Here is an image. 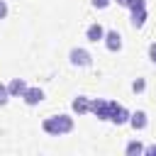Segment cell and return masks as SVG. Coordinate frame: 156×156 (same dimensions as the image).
<instances>
[{
    "instance_id": "obj_10",
    "label": "cell",
    "mask_w": 156,
    "mask_h": 156,
    "mask_svg": "<svg viewBox=\"0 0 156 156\" xmlns=\"http://www.w3.org/2000/svg\"><path fill=\"white\" fill-rule=\"evenodd\" d=\"M71 107H73V112H78V115H85V112H90V100H88L85 95H78V98L71 102Z\"/></svg>"
},
{
    "instance_id": "obj_14",
    "label": "cell",
    "mask_w": 156,
    "mask_h": 156,
    "mask_svg": "<svg viewBox=\"0 0 156 156\" xmlns=\"http://www.w3.org/2000/svg\"><path fill=\"white\" fill-rule=\"evenodd\" d=\"M127 7H129V10H144V7H146V2H144V0H129V2H127Z\"/></svg>"
},
{
    "instance_id": "obj_18",
    "label": "cell",
    "mask_w": 156,
    "mask_h": 156,
    "mask_svg": "<svg viewBox=\"0 0 156 156\" xmlns=\"http://www.w3.org/2000/svg\"><path fill=\"white\" fill-rule=\"evenodd\" d=\"M149 58L156 63V41H154V44H149Z\"/></svg>"
},
{
    "instance_id": "obj_4",
    "label": "cell",
    "mask_w": 156,
    "mask_h": 156,
    "mask_svg": "<svg viewBox=\"0 0 156 156\" xmlns=\"http://www.w3.org/2000/svg\"><path fill=\"white\" fill-rule=\"evenodd\" d=\"M110 122H112V124H127V122H129L127 107H122L119 102L112 100V105H110Z\"/></svg>"
},
{
    "instance_id": "obj_16",
    "label": "cell",
    "mask_w": 156,
    "mask_h": 156,
    "mask_svg": "<svg viewBox=\"0 0 156 156\" xmlns=\"http://www.w3.org/2000/svg\"><path fill=\"white\" fill-rule=\"evenodd\" d=\"M110 2H112V0H93V7H98V10H105Z\"/></svg>"
},
{
    "instance_id": "obj_2",
    "label": "cell",
    "mask_w": 156,
    "mask_h": 156,
    "mask_svg": "<svg viewBox=\"0 0 156 156\" xmlns=\"http://www.w3.org/2000/svg\"><path fill=\"white\" fill-rule=\"evenodd\" d=\"M68 61H71L73 66H90V63H93V56H90V51H88V49L76 46V49H71Z\"/></svg>"
},
{
    "instance_id": "obj_17",
    "label": "cell",
    "mask_w": 156,
    "mask_h": 156,
    "mask_svg": "<svg viewBox=\"0 0 156 156\" xmlns=\"http://www.w3.org/2000/svg\"><path fill=\"white\" fill-rule=\"evenodd\" d=\"M5 17H7V2L0 0V20H5Z\"/></svg>"
},
{
    "instance_id": "obj_11",
    "label": "cell",
    "mask_w": 156,
    "mask_h": 156,
    "mask_svg": "<svg viewBox=\"0 0 156 156\" xmlns=\"http://www.w3.org/2000/svg\"><path fill=\"white\" fill-rule=\"evenodd\" d=\"M144 22H146V7L144 10H132V27H144Z\"/></svg>"
},
{
    "instance_id": "obj_3",
    "label": "cell",
    "mask_w": 156,
    "mask_h": 156,
    "mask_svg": "<svg viewBox=\"0 0 156 156\" xmlns=\"http://www.w3.org/2000/svg\"><path fill=\"white\" fill-rule=\"evenodd\" d=\"M110 105H112V100L95 98V100H90V112L98 115V119H110Z\"/></svg>"
},
{
    "instance_id": "obj_7",
    "label": "cell",
    "mask_w": 156,
    "mask_h": 156,
    "mask_svg": "<svg viewBox=\"0 0 156 156\" xmlns=\"http://www.w3.org/2000/svg\"><path fill=\"white\" fill-rule=\"evenodd\" d=\"M22 100L32 107V105H39L41 100H44V90L41 88H27L24 93H22Z\"/></svg>"
},
{
    "instance_id": "obj_12",
    "label": "cell",
    "mask_w": 156,
    "mask_h": 156,
    "mask_svg": "<svg viewBox=\"0 0 156 156\" xmlns=\"http://www.w3.org/2000/svg\"><path fill=\"white\" fill-rule=\"evenodd\" d=\"M124 151H127V156H134V154H144V146H141L139 141H129Z\"/></svg>"
},
{
    "instance_id": "obj_8",
    "label": "cell",
    "mask_w": 156,
    "mask_h": 156,
    "mask_svg": "<svg viewBox=\"0 0 156 156\" xmlns=\"http://www.w3.org/2000/svg\"><path fill=\"white\" fill-rule=\"evenodd\" d=\"M24 90H27L24 78H12V80L7 83V93H10V98H22Z\"/></svg>"
},
{
    "instance_id": "obj_9",
    "label": "cell",
    "mask_w": 156,
    "mask_h": 156,
    "mask_svg": "<svg viewBox=\"0 0 156 156\" xmlns=\"http://www.w3.org/2000/svg\"><path fill=\"white\" fill-rule=\"evenodd\" d=\"M129 124H132L134 129H146V124H149V117H146V112H144V110L129 112Z\"/></svg>"
},
{
    "instance_id": "obj_5",
    "label": "cell",
    "mask_w": 156,
    "mask_h": 156,
    "mask_svg": "<svg viewBox=\"0 0 156 156\" xmlns=\"http://www.w3.org/2000/svg\"><path fill=\"white\" fill-rule=\"evenodd\" d=\"M102 41H105L107 51H119V49H122V34H119L117 29H110V32H105Z\"/></svg>"
},
{
    "instance_id": "obj_15",
    "label": "cell",
    "mask_w": 156,
    "mask_h": 156,
    "mask_svg": "<svg viewBox=\"0 0 156 156\" xmlns=\"http://www.w3.org/2000/svg\"><path fill=\"white\" fill-rule=\"evenodd\" d=\"M7 100H10V93H7V85H2V83H0V105H7Z\"/></svg>"
},
{
    "instance_id": "obj_19",
    "label": "cell",
    "mask_w": 156,
    "mask_h": 156,
    "mask_svg": "<svg viewBox=\"0 0 156 156\" xmlns=\"http://www.w3.org/2000/svg\"><path fill=\"white\" fill-rule=\"evenodd\" d=\"M144 154H156V146H149V149H144Z\"/></svg>"
},
{
    "instance_id": "obj_13",
    "label": "cell",
    "mask_w": 156,
    "mask_h": 156,
    "mask_svg": "<svg viewBox=\"0 0 156 156\" xmlns=\"http://www.w3.org/2000/svg\"><path fill=\"white\" fill-rule=\"evenodd\" d=\"M144 88H146V80H144V78H136V80L132 83V90H134V93H141Z\"/></svg>"
},
{
    "instance_id": "obj_1",
    "label": "cell",
    "mask_w": 156,
    "mask_h": 156,
    "mask_svg": "<svg viewBox=\"0 0 156 156\" xmlns=\"http://www.w3.org/2000/svg\"><path fill=\"white\" fill-rule=\"evenodd\" d=\"M41 129L51 136H61V134H68L73 129V117L71 115H54V117H46L41 122Z\"/></svg>"
},
{
    "instance_id": "obj_6",
    "label": "cell",
    "mask_w": 156,
    "mask_h": 156,
    "mask_svg": "<svg viewBox=\"0 0 156 156\" xmlns=\"http://www.w3.org/2000/svg\"><path fill=\"white\" fill-rule=\"evenodd\" d=\"M102 37H105V27H102L100 22L88 24V29H85V39H88V41L98 44V41H102Z\"/></svg>"
}]
</instances>
